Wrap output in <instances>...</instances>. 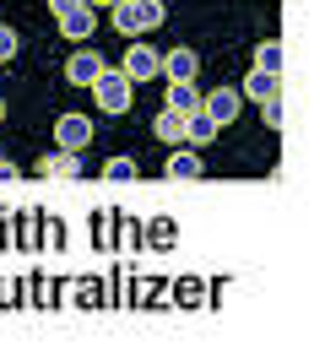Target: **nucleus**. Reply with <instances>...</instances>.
<instances>
[{
	"label": "nucleus",
	"instance_id": "nucleus-10",
	"mask_svg": "<svg viewBox=\"0 0 325 352\" xmlns=\"http://www.w3.org/2000/svg\"><path fill=\"white\" fill-rule=\"evenodd\" d=\"M163 109H174V114H195V109H201L195 82H168V103H163Z\"/></svg>",
	"mask_w": 325,
	"mask_h": 352
},
{
	"label": "nucleus",
	"instance_id": "nucleus-2",
	"mask_svg": "<svg viewBox=\"0 0 325 352\" xmlns=\"http://www.w3.org/2000/svg\"><path fill=\"white\" fill-rule=\"evenodd\" d=\"M54 141H60V152H87L93 120H87V114H60V120H54Z\"/></svg>",
	"mask_w": 325,
	"mask_h": 352
},
{
	"label": "nucleus",
	"instance_id": "nucleus-1",
	"mask_svg": "<svg viewBox=\"0 0 325 352\" xmlns=\"http://www.w3.org/2000/svg\"><path fill=\"white\" fill-rule=\"evenodd\" d=\"M93 98L103 114H131V98H136V82L125 76V71H103L93 82Z\"/></svg>",
	"mask_w": 325,
	"mask_h": 352
},
{
	"label": "nucleus",
	"instance_id": "nucleus-6",
	"mask_svg": "<svg viewBox=\"0 0 325 352\" xmlns=\"http://www.w3.org/2000/svg\"><path fill=\"white\" fill-rule=\"evenodd\" d=\"M93 33H98V11H93V6H76V11H65V16H60V38L87 44Z\"/></svg>",
	"mask_w": 325,
	"mask_h": 352
},
{
	"label": "nucleus",
	"instance_id": "nucleus-16",
	"mask_svg": "<svg viewBox=\"0 0 325 352\" xmlns=\"http://www.w3.org/2000/svg\"><path fill=\"white\" fill-rule=\"evenodd\" d=\"M16 49H22L16 28H5V22H0V65H5V60H16Z\"/></svg>",
	"mask_w": 325,
	"mask_h": 352
},
{
	"label": "nucleus",
	"instance_id": "nucleus-21",
	"mask_svg": "<svg viewBox=\"0 0 325 352\" xmlns=\"http://www.w3.org/2000/svg\"><path fill=\"white\" fill-rule=\"evenodd\" d=\"M87 6H114V0H87Z\"/></svg>",
	"mask_w": 325,
	"mask_h": 352
},
{
	"label": "nucleus",
	"instance_id": "nucleus-7",
	"mask_svg": "<svg viewBox=\"0 0 325 352\" xmlns=\"http://www.w3.org/2000/svg\"><path fill=\"white\" fill-rule=\"evenodd\" d=\"M195 71H201V54H195V49H168L157 76H168V82H195Z\"/></svg>",
	"mask_w": 325,
	"mask_h": 352
},
{
	"label": "nucleus",
	"instance_id": "nucleus-20",
	"mask_svg": "<svg viewBox=\"0 0 325 352\" xmlns=\"http://www.w3.org/2000/svg\"><path fill=\"white\" fill-rule=\"evenodd\" d=\"M0 174H11V163H5V157H0Z\"/></svg>",
	"mask_w": 325,
	"mask_h": 352
},
{
	"label": "nucleus",
	"instance_id": "nucleus-22",
	"mask_svg": "<svg viewBox=\"0 0 325 352\" xmlns=\"http://www.w3.org/2000/svg\"><path fill=\"white\" fill-rule=\"evenodd\" d=\"M0 120H5V98H0Z\"/></svg>",
	"mask_w": 325,
	"mask_h": 352
},
{
	"label": "nucleus",
	"instance_id": "nucleus-18",
	"mask_svg": "<svg viewBox=\"0 0 325 352\" xmlns=\"http://www.w3.org/2000/svg\"><path fill=\"white\" fill-rule=\"evenodd\" d=\"M260 114H266V125H282V92H277V98H266V103H260Z\"/></svg>",
	"mask_w": 325,
	"mask_h": 352
},
{
	"label": "nucleus",
	"instance_id": "nucleus-14",
	"mask_svg": "<svg viewBox=\"0 0 325 352\" xmlns=\"http://www.w3.org/2000/svg\"><path fill=\"white\" fill-rule=\"evenodd\" d=\"M44 168H49L54 179H76V174H82V152H54Z\"/></svg>",
	"mask_w": 325,
	"mask_h": 352
},
{
	"label": "nucleus",
	"instance_id": "nucleus-5",
	"mask_svg": "<svg viewBox=\"0 0 325 352\" xmlns=\"http://www.w3.org/2000/svg\"><path fill=\"white\" fill-rule=\"evenodd\" d=\"M201 114H206L217 131H223V125H233V114H238V92H233V87H212L206 98H201Z\"/></svg>",
	"mask_w": 325,
	"mask_h": 352
},
{
	"label": "nucleus",
	"instance_id": "nucleus-8",
	"mask_svg": "<svg viewBox=\"0 0 325 352\" xmlns=\"http://www.w3.org/2000/svg\"><path fill=\"white\" fill-rule=\"evenodd\" d=\"M168 179H201V152L195 146H174L168 152Z\"/></svg>",
	"mask_w": 325,
	"mask_h": 352
},
{
	"label": "nucleus",
	"instance_id": "nucleus-12",
	"mask_svg": "<svg viewBox=\"0 0 325 352\" xmlns=\"http://www.w3.org/2000/svg\"><path fill=\"white\" fill-rule=\"evenodd\" d=\"M131 11H136V33H152V28H163V0H131Z\"/></svg>",
	"mask_w": 325,
	"mask_h": 352
},
{
	"label": "nucleus",
	"instance_id": "nucleus-4",
	"mask_svg": "<svg viewBox=\"0 0 325 352\" xmlns=\"http://www.w3.org/2000/svg\"><path fill=\"white\" fill-rule=\"evenodd\" d=\"M157 71H163V54H157L152 44H131L125 49V76H131V82H152Z\"/></svg>",
	"mask_w": 325,
	"mask_h": 352
},
{
	"label": "nucleus",
	"instance_id": "nucleus-9",
	"mask_svg": "<svg viewBox=\"0 0 325 352\" xmlns=\"http://www.w3.org/2000/svg\"><path fill=\"white\" fill-rule=\"evenodd\" d=\"M152 135H157L163 146H179V141H185V114H174V109H163V114L152 120Z\"/></svg>",
	"mask_w": 325,
	"mask_h": 352
},
{
	"label": "nucleus",
	"instance_id": "nucleus-17",
	"mask_svg": "<svg viewBox=\"0 0 325 352\" xmlns=\"http://www.w3.org/2000/svg\"><path fill=\"white\" fill-rule=\"evenodd\" d=\"M103 174H109V179H131V174H136V163H131V157H114Z\"/></svg>",
	"mask_w": 325,
	"mask_h": 352
},
{
	"label": "nucleus",
	"instance_id": "nucleus-11",
	"mask_svg": "<svg viewBox=\"0 0 325 352\" xmlns=\"http://www.w3.org/2000/svg\"><path fill=\"white\" fill-rule=\"evenodd\" d=\"M185 141H190V146H212V141H217V125L195 109V114H185Z\"/></svg>",
	"mask_w": 325,
	"mask_h": 352
},
{
	"label": "nucleus",
	"instance_id": "nucleus-19",
	"mask_svg": "<svg viewBox=\"0 0 325 352\" xmlns=\"http://www.w3.org/2000/svg\"><path fill=\"white\" fill-rule=\"evenodd\" d=\"M76 6H87V0H49V11H54V16H65V11H76Z\"/></svg>",
	"mask_w": 325,
	"mask_h": 352
},
{
	"label": "nucleus",
	"instance_id": "nucleus-3",
	"mask_svg": "<svg viewBox=\"0 0 325 352\" xmlns=\"http://www.w3.org/2000/svg\"><path fill=\"white\" fill-rule=\"evenodd\" d=\"M103 71H109V65H103V54H98V49H76V54L65 60V82H71V87H93Z\"/></svg>",
	"mask_w": 325,
	"mask_h": 352
},
{
	"label": "nucleus",
	"instance_id": "nucleus-13",
	"mask_svg": "<svg viewBox=\"0 0 325 352\" xmlns=\"http://www.w3.org/2000/svg\"><path fill=\"white\" fill-rule=\"evenodd\" d=\"M244 92H249L255 103H266V98H277V92H282V76H271V71H249Z\"/></svg>",
	"mask_w": 325,
	"mask_h": 352
},
{
	"label": "nucleus",
	"instance_id": "nucleus-15",
	"mask_svg": "<svg viewBox=\"0 0 325 352\" xmlns=\"http://www.w3.org/2000/svg\"><path fill=\"white\" fill-rule=\"evenodd\" d=\"M255 71H271V76H282V44H277V38H266V44L255 49Z\"/></svg>",
	"mask_w": 325,
	"mask_h": 352
}]
</instances>
